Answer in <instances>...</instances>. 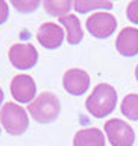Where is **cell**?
Segmentation results:
<instances>
[{"mask_svg":"<svg viewBox=\"0 0 138 146\" xmlns=\"http://www.w3.org/2000/svg\"><path fill=\"white\" fill-rule=\"evenodd\" d=\"M116 105H117V91L112 85L105 84V82L94 87L93 93L86 98L85 102L88 113L97 119H103L108 114H111L116 110Z\"/></svg>","mask_w":138,"mask_h":146,"instance_id":"obj_1","label":"cell"},{"mask_svg":"<svg viewBox=\"0 0 138 146\" xmlns=\"http://www.w3.org/2000/svg\"><path fill=\"white\" fill-rule=\"evenodd\" d=\"M27 111L38 123H52L61 113V102L52 91H43L29 104Z\"/></svg>","mask_w":138,"mask_h":146,"instance_id":"obj_2","label":"cell"},{"mask_svg":"<svg viewBox=\"0 0 138 146\" xmlns=\"http://www.w3.org/2000/svg\"><path fill=\"white\" fill-rule=\"evenodd\" d=\"M0 122L8 134L21 135L29 126V116H27L26 110L18 104L6 102L0 110Z\"/></svg>","mask_w":138,"mask_h":146,"instance_id":"obj_3","label":"cell"},{"mask_svg":"<svg viewBox=\"0 0 138 146\" xmlns=\"http://www.w3.org/2000/svg\"><path fill=\"white\" fill-rule=\"evenodd\" d=\"M105 134L111 146H132L135 141L132 126L120 119H111L105 123Z\"/></svg>","mask_w":138,"mask_h":146,"instance_id":"obj_4","label":"cell"},{"mask_svg":"<svg viewBox=\"0 0 138 146\" xmlns=\"http://www.w3.org/2000/svg\"><path fill=\"white\" fill-rule=\"evenodd\" d=\"M9 61L18 70H29L38 62V50L30 43H17L8 52Z\"/></svg>","mask_w":138,"mask_h":146,"instance_id":"obj_5","label":"cell"},{"mask_svg":"<svg viewBox=\"0 0 138 146\" xmlns=\"http://www.w3.org/2000/svg\"><path fill=\"white\" fill-rule=\"evenodd\" d=\"M86 29L96 38H108L117 29V20L109 12H94L86 18Z\"/></svg>","mask_w":138,"mask_h":146,"instance_id":"obj_6","label":"cell"},{"mask_svg":"<svg viewBox=\"0 0 138 146\" xmlns=\"http://www.w3.org/2000/svg\"><path fill=\"white\" fill-rule=\"evenodd\" d=\"M11 94L20 104H30L36 98V85L29 75H17L11 81Z\"/></svg>","mask_w":138,"mask_h":146,"instance_id":"obj_7","label":"cell"},{"mask_svg":"<svg viewBox=\"0 0 138 146\" xmlns=\"http://www.w3.org/2000/svg\"><path fill=\"white\" fill-rule=\"evenodd\" d=\"M62 85L67 93L73 96H82L90 87V75L82 68H70L64 73Z\"/></svg>","mask_w":138,"mask_h":146,"instance_id":"obj_8","label":"cell"},{"mask_svg":"<svg viewBox=\"0 0 138 146\" xmlns=\"http://www.w3.org/2000/svg\"><path fill=\"white\" fill-rule=\"evenodd\" d=\"M64 29L56 23H43L36 32V40L46 49H58L64 41Z\"/></svg>","mask_w":138,"mask_h":146,"instance_id":"obj_9","label":"cell"},{"mask_svg":"<svg viewBox=\"0 0 138 146\" xmlns=\"http://www.w3.org/2000/svg\"><path fill=\"white\" fill-rule=\"evenodd\" d=\"M116 49L123 56L138 55V29L137 27H123L116 38Z\"/></svg>","mask_w":138,"mask_h":146,"instance_id":"obj_10","label":"cell"},{"mask_svg":"<svg viewBox=\"0 0 138 146\" xmlns=\"http://www.w3.org/2000/svg\"><path fill=\"white\" fill-rule=\"evenodd\" d=\"M59 25L64 26L65 29V38L68 41V44L76 46L79 44L82 38H84V31H82L81 21L75 14H67L59 18Z\"/></svg>","mask_w":138,"mask_h":146,"instance_id":"obj_11","label":"cell"},{"mask_svg":"<svg viewBox=\"0 0 138 146\" xmlns=\"http://www.w3.org/2000/svg\"><path fill=\"white\" fill-rule=\"evenodd\" d=\"M73 146H105V134L97 128H85L76 132Z\"/></svg>","mask_w":138,"mask_h":146,"instance_id":"obj_12","label":"cell"},{"mask_svg":"<svg viewBox=\"0 0 138 146\" xmlns=\"http://www.w3.org/2000/svg\"><path fill=\"white\" fill-rule=\"evenodd\" d=\"M43 6L49 15L61 18L67 15V12H70V9L73 8V2L70 0H44Z\"/></svg>","mask_w":138,"mask_h":146,"instance_id":"obj_13","label":"cell"},{"mask_svg":"<svg viewBox=\"0 0 138 146\" xmlns=\"http://www.w3.org/2000/svg\"><path fill=\"white\" fill-rule=\"evenodd\" d=\"M120 110L123 116L127 117L129 120H138V94L131 93L123 98Z\"/></svg>","mask_w":138,"mask_h":146,"instance_id":"obj_14","label":"cell"},{"mask_svg":"<svg viewBox=\"0 0 138 146\" xmlns=\"http://www.w3.org/2000/svg\"><path fill=\"white\" fill-rule=\"evenodd\" d=\"M73 8L76 12H88L93 9H111L112 3L106 2V0H75L73 2Z\"/></svg>","mask_w":138,"mask_h":146,"instance_id":"obj_15","label":"cell"},{"mask_svg":"<svg viewBox=\"0 0 138 146\" xmlns=\"http://www.w3.org/2000/svg\"><path fill=\"white\" fill-rule=\"evenodd\" d=\"M11 5L18 12L29 14V12H34L40 6V0H12Z\"/></svg>","mask_w":138,"mask_h":146,"instance_id":"obj_16","label":"cell"},{"mask_svg":"<svg viewBox=\"0 0 138 146\" xmlns=\"http://www.w3.org/2000/svg\"><path fill=\"white\" fill-rule=\"evenodd\" d=\"M126 15L131 23L138 25V0H132L126 8Z\"/></svg>","mask_w":138,"mask_h":146,"instance_id":"obj_17","label":"cell"},{"mask_svg":"<svg viewBox=\"0 0 138 146\" xmlns=\"http://www.w3.org/2000/svg\"><path fill=\"white\" fill-rule=\"evenodd\" d=\"M9 17V6L5 0H0V25H3Z\"/></svg>","mask_w":138,"mask_h":146,"instance_id":"obj_18","label":"cell"},{"mask_svg":"<svg viewBox=\"0 0 138 146\" xmlns=\"http://www.w3.org/2000/svg\"><path fill=\"white\" fill-rule=\"evenodd\" d=\"M2 102H3V90L0 88V107H2Z\"/></svg>","mask_w":138,"mask_h":146,"instance_id":"obj_19","label":"cell"},{"mask_svg":"<svg viewBox=\"0 0 138 146\" xmlns=\"http://www.w3.org/2000/svg\"><path fill=\"white\" fill-rule=\"evenodd\" d=\"M135 78H137V81H138V66H137V68H135Z\"/></svg>","mask_w":138,"mask_h":146,"instance_id":"obj_20","label":"cell"},{"mask_svg":"<svg viewBox=\"0 0 138 146\" xmlns=\"http://www.w3.org/2000/svg\"><path fill=\"white\" fill-rule=\"evenodd\" d=\"M0 131H2V128H0Z\"/></svg>","mask_w":138,"mask_h":146,"instance_id":"obj_21","label":"cell"}]
</instances>
